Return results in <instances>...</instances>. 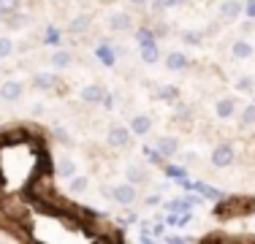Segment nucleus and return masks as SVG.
Segmentation results:
<instances>
[{"label": "nucleus", "mask_w": 255, "mask_h": 244, "mask_svg": "<svg viewBox=\"0 0 255 244\" xmlns=\"http://www.w3.org/2000/svg\"><path fill=\"white\" fill-rule=\"evenodd\" d=\"M87 27H90V19L82 14V16H76V19L71 22V27H68V30H71V35H82Z\"/></svg>", "instance_id": "2eb2a0df"}, {"label": "nucleus", "mask_w": 255, "mask_h": 244, "mask_svg": "<svg viewBox=\"0 0 255 244\" xmlns=\"http://www.w3.org/2000/svg\"><path fill=\"white\" fill-rule=\"evenodd\" d=\"M52 63L57 65V68H65V65H71V54H68V52H57V54L52 57Z\"/></svg>", "instance_id": "4be33fe9"}, {"label": "nucleus", "mask_w": 255, "mask_h": 244, "mask_svg": "<svg viewBox=\"0 0 255 244\" xmlns=\"http://www.w3.org/2000/svg\"><path fill=\"white\" fill-rule=\"evenodd\" d=\"M114 33H128V30L133 27V19L125 14V11H117V14H112V19H109Z\"/></svg>", "instance_id": "423d86ee"}, {"label": "nucleus", "mask_w": 255, "mask_h": 244, "mask_svg": "<svg viewBox=\"0 0 255 244\" xmlns=\"http://www.w3.org/2000/svg\"><path fill=\"white\" fill-rule=\"evenodd\" d=\"M177 95H179L177 87H160L157 90V98H160V101H177Z\"/></svg>", "instance_id": "a211bd4d"}, {"label": "nucleus", "mask_w": 255, "mask_h": 244, "mask_svg": "<svg viewBox=\"0 0 255 244\" xmlns=\"http://www.w3.org/2000/svg\"><path fill=\"white\" fill-rule=\"evenodd\" d=\"M22 93H25V87H22V82H5L3 87H0V98L3 101H19Z\"/></svg>", "instance_id": "20e7f679"}, {"label": "nucleus", "mask_w": 255, "mask_h": 244, "mask_svg": "<svg viewBox=\"0 0 255 244\" xmlns=\"http://www.w3.org/2000/svg\"><path fill=\"white\" fill-rule=\"evenodd\" d=\"M245 14L255 19V0H247V3H245Z\"/></svg>", "instance_id": "bb28decb"}, {"label": "nucleus", "mask_w": 255, "mask_h": 244, "mask_svg": "<svg viewBox=\"0 0 255 244\" xmlns=\"http://www.w3.org/2000/svg\"><path fill=\"white\" fill-rule=\"evenodd\" d=\"M106 93H103L101 84H87V87H82V101L84 103H101Z\"/></svg>", "instance_id": "0eeeda50"}, {"label": "nucleus", "mask_w": 255, "mask_h": 244, "mask_svg": "<svg viewBox=\"0 0 255 244\" xmlns=\"http://www.w3.org/2000/svg\"><path fill=\"white\" fill-rule=\"evenodd\" d=\"M177 149H179V144H177V138H160L157 141V152H160L163 157H171V155H177Z\"/></svg>", "instance_id": "9d476101"}, {"label": "nucleus", "mask_w": 255, "mask_h": 244, "mask_svg": "<svg viewBox=\"0 0 255 244\" xmlns=\"http://www.w3.org/2000/svg\"><path fill=\"white\" fill-rule=\"evenodd\" d=\"M109 144H112V146H128V144H130V130H128V127L114 125L112 130H109Z\"/></svg>", "instance_id": "39448f33"}, {"label": "nucleus", "mask_w": 255, "mask_h": 244, "mask_svg": "<svg viewBox=\"0 0 255 244\" xmlns=\"http://www.w3.org/2000/svg\"><path fill=\"white\" fill-rule=\"evenodd\" d=\"M144 176H147V171H144L141 166H130V168H128V182H133V185L144 182Z\"/></svg>", "instance_id": "dca6fc26"}, {"label": "nucleus", "mask_w": 255, "mask_h": 244, "mask_svg": "<svg viewBox=\"0 0 255 244\" xmlns=\"http://www.w3.org/2000/svg\"><path fill=\"white\" fill-rule=\"evenodd\" d=\"M128 3H133V5H144L147 0H128Z\"/></svg>", "instance_id": "c756f323"}, {"label": "nucleus", "mask_w": 255, "mask_h": 244, "mask_svg": "<svg viewBox=\"0 0 255 244\" xmlns=\"http://www.w3.org/2000/svg\"><path fill=\"white\" fill-rule=\"evenodd\" d=\"M136 38H138V44H149V41H152V33H149V30L147 27H141V30H138V35H136Z\"/></svg>", "instance_id": "a878e982"}, {"label": "nucleus", "mask_w": 255, "mask_h": 244, "mask_svg": "<svg viewBox=\"0 0 255 244\" xmlns=\"http://www.w3.org/2000/svg\"><path fill=\"white\" fill-rule=\"evenodd\" d=\"M46 155L38 138L11 130L0 136V198L22 193L44 168Z\"/></svg>", "instance_id": "f257e3e1"}, {"label": "nucleus", "mask_w": 255, "mask_h": 244, "mask_svg": "<svg viewBox=\"0 0 255 244\" xmlns=\"http://www.w3.org/2000/svg\"><path fill=\"white\" fill-rule=\"evenodd\" d=\"M231 52H234L239 60H247V57L253 54V44H247V41H234V46H231Z\"/></svg>", "instance_id": "ddd939ff"}, {"label": "nucleus", "mask_w": 255, "mask_h": 244, "mask_svg": "<svg viewBox=\"0 0 255 244\" xmlns=\"http://www.w3.org/2000/svg\"><path fill=\"white\" fill-rule=\"evenodd\" d=\"M234 146L231 144H217L215 149H212V163H215L217 168H226V166H231L234 163Z\"/></svg>", "instance_id": "f03ea898"}, {"label": "nucleus", "mask_w": 255, "mask_h": 244, "mask_svg": "<svg viewBox=\"0 0 255 244\" xmlns=\"http://www.w3.org/2000/svg\"><path fill=\"white\" fill-rule=\"evenodd\" d=\"M98 60H101V63H106V65H112V63H114L112 46H98Z\"/></svg>", "instance_id": "6ab92c4d"}, {"label": "nucleus", "mask_w": 255, "mask_h": 244, "mask_svg": "<svg viewBox=\"0 0 255 244\" xmlns=\"http://www.w3.org/2000/svg\"><path fill=\"white\" fill-rule=\"evenodd\" d=\"M141 60H144V63H157V46H155V41H149V44L141 46Z\"/></svg>", "instance_id": "4468645a"}, {"label": "nucleus", "mask_w": 255, "mask_h": 244, "mask_svg": "<svg viewBox=\"0 0 255 244\" xmlns=\"http://www.w3.org/2000/svg\"><path fill=\"white\" fill-rule=\"evenodd\" d=\"M250 87H253L250 79H242V82H239V90H250Z\"/></svg>", "instance_id": "cd10ccee"}, {"label": "nucleus", "mask_w": 255, "mask_h": 244, "mask_svg": "<svg viewBox=\"0 0 255 244\" xmlns=\"http://www.w3.org/2000/svg\"><path fill=\"white\" fill-rule=\"evenodd\" d=\"M54 84V76H49V73H41V76H35V87H52Z\"/></svg>", "instance_id": "b1692460"}, {"label": "nucleus", "mask_w": 255, "mask_h": 244, "mask_svg": "<svg viewBox=\"0 0 255 244\" xmlns=\"http://www.w3.org/2000/svg\"><path fill=\"white\" fill-rule=\"evenodd\" d=\"M112 198L117 201L120 206H130L133 201H136V187H133V182H125V185H114Z\"/></svg>", "instance_id": "7ed1b4c3"}, {"label": "nucleus", "mask_w": 255, "mask_h": 244, "mask_svg": "<svg viewBox=\"0 0 255 244\" xmlns=\"http://www.w3.org/2000/svg\"><path fill=\"white\" fill-rule=\"evenodd\" d=\"M242 11H245V5H242L239 0H226V3H223V16H226V19H234Z\"/></svg>", "instance_id": "9b49d317"}, {"label": "nucleus", "mask_w": 255, "mask_h": 244, "mask_svg": "<svg viewBox=\"0 0 255 244\" xmlns=\"http://www.w3.org/2000/svg\"><path fill=\"white\" fill-rule=\"evenodd\" d=\"M87 190V176H74L71 179V193H82Z\"/></svg>", "instance_id": "412c9836"}, {"label": "nucleus", "mask_w": 255, "mask_h": 244, "mask_svg": "<svg viewBox=\"0 0 255 244\" xmlns=\"http://www.w3.org/2000/svg\"><path fill=\"white\" fill-rule=\"evenodd\" d=\"M11 52H14V44H11V38H0V57H8Z\"/></svg>", "instance_id": "393cba45"}, {"label": "nucleus", "mask_w": 255, "mask_h": 244, "mask_svg": "<svg viewBox=\"0 0 255 244\" xmlns=\"http://www.w3.org/2000/svg\"><path fill=\"white\" fill-rule=\"evenodd\" d=\"M74 171H76V163L71 160V157H63V163H60V174H63V176H74Z\"/></svg>", "instance_id": "aec40b11"}, {"label": "nucleus", "mask_w": 255, "mask_h": 244, "mask_svg": "<svg viewBox=\"0 0 255 244\" xmlns=\"http://www.w3.org/2000/svg\"><path fill=\"white\" fill-rule=\"evenodd\" d=\"M182 0H163V5H179Z\"/></svg>", "instance_id": "c85d7f7f"}, {"label": "nucleus", "mask_w": 255, "mask_h": 244, "mask_svg": "<svg viewBox=\"0 0 255 244\" xmlns=\"http://www.w3.org/2000/svg\"><path fill=\"white\" fill-rule=\"evenodd\" d=\"M253 122H255V103L242 112V125H253Z\"/></svg>", "instance_id": "5701e85b"}, {"label": "nucleus", "mask_w": 255, "mask_h": 244, "mask_svg": "<svg viewBox=\"0 0 255 244\" xmlns=\"http://www.w3.org/2000/svg\"><path fill=\"white\" fill-rule=\"evenodd\" d=\"M149 127H152V120L144 117V114H138V117H133V120H130V130L136 133V136H147Z\"/></svg>", "instance_id": "1a4fd4ad"}, {"label": "nucleus", "mask_w": 255, "mask_h": 244, "mask_svg": "<svg viewBox=\"0 0 255 244\" xmlns=\"http://www.w3.org/2000/svg\"><path fill=\"white\" fill-rule=\"evenodd\" d=\"M166 65L171 71H182V68H187V57L182 52H174V54H168V57H166Z\"/></svg>", "instance_id": "f8f14e48"}, {"label": "nucleus", "mask_w": 255, "mask_h": 244, "mask_svg": "<svg viewBox=\"0 0 255 244\" xmlns=\"http://www.w3.org/2000/svg\"><path fill=\"white\" fill-rule=\"evenodd\" d=\"M234 112H236V98H220V101H217L215 114H217L220 120H228Z\"/></svg>", "instance_id": "6e6552de"}, {"label": "nucleus", "mask_w": 255, "mask_h": 244, "mask_svg": "<svg viewBox=\"0 0 255 244\" xmlns=\"http://www.w3.org/2000/svg\"><path fill=\"white\" fill-rule=\"evenodd\" d=\"M19 3L22 0H0V14H14V11H19Z\"/></svg>", "instance_id": "f3484780"}]
</instances>
